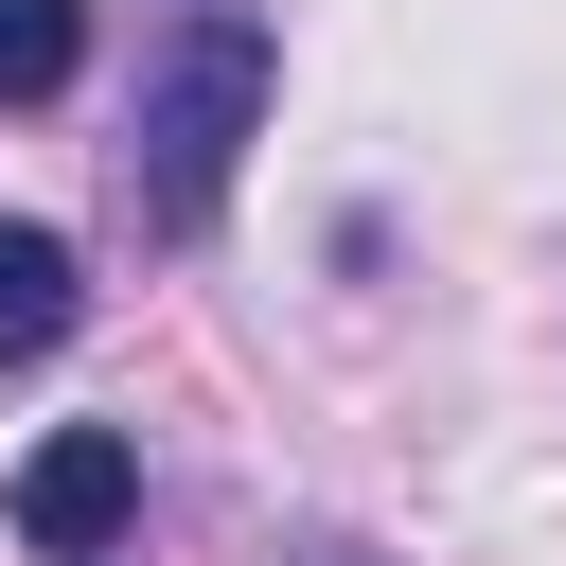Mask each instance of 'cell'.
Returning <instances> with one entry per match:
<instances>
[{
  "label": "cell",
  "mask_w": 566,
  "mask_h": 566,
  "mask_svg": "<svg viewBox=\"0 0 566 566\" xmlns=\"http://www.w3.org/2000/svg\"><path fill=\"white\" fill-rule=\"evenodd\" d=\"M265 88H283L265 18H195V35L142 71V106H124V212H142L159 248H195V230L230 212V177H248V142H265Z\"/></svg>",
  "instance_id": "1"
},
{
  "label": "cell",
  "mask_w": 566,
  "mask_h": 566,
  "mask_svg": "<svg viewBox=\"0 0 566 566\" xmlns=\"http://www.w3.org/2000/svg\"><path fill=\"white\" fill-rule=\"evenodd\" d=\"M71 318H88V283H71V230H35V212H0V371H35V354H71Z\"/></svg>",
  "instance_id": "3"
},
{
  "label": "cell",
  "mask_w": 566,
  "mask_h": 566,
  "mask_svg": "<svg viewBox=\"0 0 566 566\" xmlns=\"http://www.w3.org/2000/svg\"><path fill=\"white\" fill-rule=\"evenodd\" d=\"M124 513H142V442H124V424H53V442L18 460V548H35V566L124 548Z\"/></svg>",
  "instance_id": "2"
},
{
  "label": "cell",
  "mask_w": 566,
  "mask_h": 566,
  "mask_svg": "<svg viewBox=\"0 0 566 566\" xmlns=\"http://www.w3.org/2000/svg\"><path fill=\"white\" fill-rule=\"evenodd\" d=\"M88 71V0H0V106H53Z\"/></svg>",
  "instance_id": "4"
}]
</instances>
